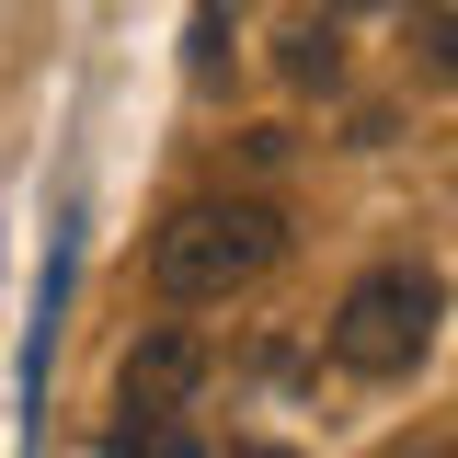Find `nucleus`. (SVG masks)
I'll return each instance as SVG.
<instances>
[{"label":"nucleus","mask_w":458,"mask_h":458,"mask_svg":"<svg viewBox=\"0 0 458 458\" xmlns=\"http://www.w3.org/2000/svg\"><path fill=\"white\" fill-rule=\"evenodd\" d=\"M195 390H207V344L183 321L138 333L114 367V447H172V412H195Z\"/></svg>","instance_id":"7ed1b4c3"},{"label":"nucleus","mask_w":458,"mask_h":458,"mask_svg":"<svg viewBox=\"0 0 458 458\" xmlns=\"http://www.w3.org/2000/svg\"><path fill=\"white\" fill-rule=\"evenodd\" d=\"M276 252H286V207L276 195H183L149 229V286L172 310H218L252 276H276Z\"/></svg>","instance_id":"f257e3e1"},{"label":"nucleus","mask_w":458,"mask_h":458,"mask_svg":"<svg viewBox=\"0 0 458 458\" xmlns=\"http://www.w3.org/2000/svg\"><path fill=\"white\" fill-rule=\"evenodd\" d=\"M333 69H344V47H333V23H298V35H286V81H298V92H310V81L333 92Z\"/></svg>","instance_id":"39448f33"},{"label":"nucleus","mask_w":458,"mask_h":458,"mask_svg":"<svg viewBox=\"0 0 458 458\" xmlns=\"http://www.w3.org/2000/svg\"><path fill=\"white\" fill-rule=\"evenodd\" d=\"M436 321H447V286L424 276V264H367V276L333 298L321 355H333L344 378H367V390H401V378L436 355Z\"/></svg>","instance_id":"f03ea898"},{"label":"nucleus","mask_w":458,"mask_h":458,"mask_svg":"<svg viewBox=\"0 0 458 458\" xmlns=\"http://www.w3.org/2000/svg\"><path fill=\"white\" fill-rule=\"evenodd\" d=\"M412 47H424V81H458V0H424L412 12Z\"/></svg>","instance_id":"20e7f679"}]
</instances>
